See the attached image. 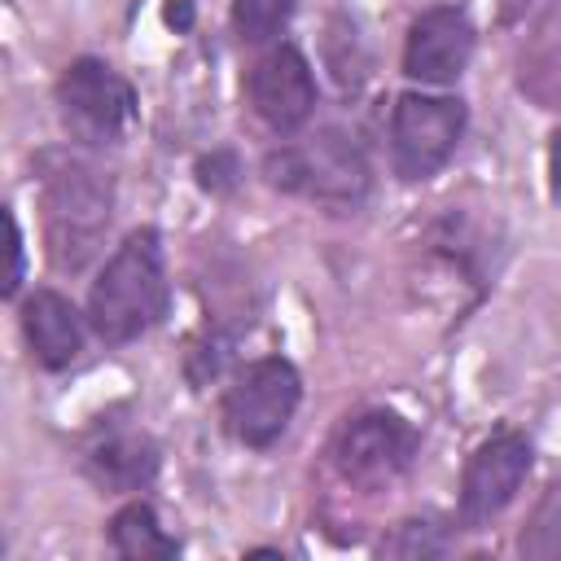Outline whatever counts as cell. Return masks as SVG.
<instances>
[{"instance_id": "cell-4", "label": "cell", "mask_w": 561, "mask_h": 561, "mask_svg": "<svg viewBox=\"0 0 561 561\" xmlns=\"http://www.w3.org/2000/svg\"><path fill=\"white\" fill-rule=\"evenodd\" d=\"M57 114L61 127L79 145H118L136 123L131 83L101 57H79L57 79Z\"/></svg>"}, {"instance_id": "cell-18", "label": "cell", "mask_w": 561, "mask_h": 561, "mask_svg": "<svg viewBox=\"0 0 561 561\" xmlns=\"http://www.w3.org/2000/svg\"><path fill=\"white\" fill-rule=\"evenodd\" d=\"M4 224H9V276H4V294H13L18 280H22V228H18L13 210L4 215Z\"/></svg>"}, {"instance_id": "cell-8", "label": "cell", "mask_w": 561, "mask_h": 561, "mask_svg": "<svg viewBox=\"0 0 561 561\" xmlns=\"http://www.w3.org/2000/svg\"><path fill=\"white\" fill-rule=\"evenodd\" d=\"M530 456L535 451L517 430H500L486 443H478L460 478V522L469 530L491 522L500 508H508V500L522 491L530 473Z\"/></svg>"}, {"instance_id": "cell-17", "label": "cell", "mask_w": 561, "mask_h": 561, "mask_svg": "<svg viewBox=\"0 0 561 561\" xmlns=\"http://www.w3.org/2000/svg\"><path fill=\"white\" fill-rule=\"evenodd\" d=\"M197 184H202L206 193H232V184H237V158H232L228 149L206 153V158L197 162Z\"/></svg>"}, {"instance_id": "cell-5", "label": "cell", "mask_w": 561, "mask_h": 561, "mask_svg": "<svg viewBox=\"0 0 561 561\" xmlns=\"http://www.w3.org/2000/svg\"><path fill=\"white\" fill-rule=\"evenodd\" d=\"M302 403V377L289 359L267 355L245 364L224 390V425L241 447H272Z\"/></svg>"}, {"instance_id": "cell-12", "label": "cell", "mask_w": 561, "mask_h": 561, "mask_svg": "<svg viewBox=\"0 0 561 561\" xmlns=\"http://www.w3.org/2000/svg\"><path fill=\"white\" fill-rule=\"evenodd\" d=\"M158 473V447L145 434H114L88 451V478L101 491H140Z\"/></svg>"}, {"instance_id": "cell-10", "label": "cell", "mask_w": 561, "mask_h": 561, "mask_svg": "<svg viewBox=\"0 0 561 561\" xmlns=\"http://www.w3.org/2000/svg\"><path fill=\"white\" fill-rule=\"evenodd\" d=\"M473 57V26L465 9L438 4L412 18L403 44V75L416 83H456Z\"/></svg>"}, {"instance_id": "cell-14", "label": "cell", "mask_w": 561, "mask_h": 561, "mask_svg": "<svg viewBox=\"0 0 561 561\" xmlns=\"http://www.w3.org/2000/svg\"><path fill=\"white\" fill-rule=\"evenodd\" d=\"M298 0H232V31L245 44H267L285 31Z\"/></svg>"}, {"instance_id": "cell-3", "label": "cell", "mask_w": 561, "mask_h": 561, "mask_svg": "<svg viewBox=\"0 0 561 561\" xmlns=\"http://www.w3.org/2000/svg\"><path fill=\"white\" fill-rule=\"evenodd\" d=\"M263 175L272 188L294 193V197H311L324 206H359L368 197V158L359 153V145L333 127L298 140V145H280L263 158Z\"/></svg>"}, {"instance_id": "cell-7", "label": "cell", "mask_w": 561, "mask_h": 561, "mask_svg": "<svg viewBox=\"0 0 561 561\" xmlns=\"http://www.w3.org/2000/svg\"><path fill=\"white\" fill-rule=\"evenodd\" d=\"M421 434L399 416V412H359L355 421L342 425L337 443H333V465L351 486L377 491L386 482H394L399 473H408V465L416 460Z\"/></svg>"}, {"instance_id": "cell-9", "label": "cell", "mask_w": 561, "mask_h": 561, "mask_svg": "<svg viewBox=\"0 0 561 561\" xmlns=\"http://www.w3.org/2000/svg\"><path fill=\"white\" fill-rule=\"evenodd\" d=\"M245 92H250L254 114L280 136L298 131L316 114V75L294 44L263 53L245 79Z\"/></svg>"}, {"instance_id": "cell-19", "label": "cell", "mask_w": 561, "mask_h": 561, "mask_svg": "<svg viewBox=\"0 0 561 561\" xmlns=\"http://www.w3.org/2000/svg\"><path fill=\"white\" fill-rule=\"evenodd\" d=\"M548 193H552V202H561V123L548 145Z\"/></svg>"}, {"instance_id": "cell-2", "label": "cell", "mask_w": 561, "mask_h": 561, "mask_svg": "<svg viewBox=\"0 0 561 561\" xmlns=\"http://www.w3.org/2000/svg\"><path fill=\"white\" fill-rule=\"evenodd\" d=\"M44 232H48V259L61 272H79L101 232L110 228L114 210V184L96 167L70 153H44Z\"/></svg>"}, {"instance_id": "cell-1", "label": "cell", "mask_w": 561, "mask_h": 561, "mask_svg": "<svg viewBox=\"0 0 561 561\" xmlns=\"http://www.w3.org/2000/svg\"><path fill=\"white\" fill-rule=\"evenodd\" d=\"M167 311V267L162 237L153 228H136L105 259L101 276L88 294V324L101 342L123 346L149 333Z\"/></svg>"}, {"instance_id": "cell-15", "label": "cell", "mask_w": 561, "mask_h": 561, "mask_svg": "<svg viewBox=\"0 0 561 561\" xmlns=\"http://www.w3.org/2000/svg\"><path fill=\"white\" fill-rule=\"evenodd\" d=\"M526 557H561V482H548L543 500L530 513V526L522 530Z\"/></svg>"}, {"instance_id": "cell-11", "label": "cell", "mask_w": 561, "mask_h": 561, "mask_svg": "<svg viewBox=\"0 0 561 561\" xmlns=\"http://www.w3.org/2000/svg\"><path fill=\"white\" fill-rule=\"evenodd\" d=\"M22 333H26L31 355L53 373L70 368L83 351V316L57 289H35L22 302Z\"/></svg>"}, {"instance_id": "cell-16", "label": "cell", "mask_w": 561, "mask_h": 561, "mask_svg": "<svg viewBox=\"0 0 561 561\" xmlns=\"http://www.w3.org/2000/svg\"><path fill=\"white\" fill-rule=\"evenodd\" d=\"M443 548H447L443 530L434 522H416V517L412 522H399V530L390 539H381V552L386 557H434Z\"/></svg>"}, {"instance_id": "cell-6", "label": "cell", "mask_w": 561, "mask_h": 561, "mask_svg": "<svg viewBox=\"0 0 561 561\" xmlns=\"http://www.w3.org/2000/svg\"><path fill=\"white\" fill-rule=\"evenodd\" d=\"M465 136V101L438 92H403L390 114V153L403 180H430Z\"/></svg>"}, {"instance_id": "cell-13", "label": "cell", "mask_w": 561, "mask_h": 561, "mask_svg": "<svg viewBox=\"0 0 561 561\" xmlns=\"http://www.w3.org/2000/svg\"><path fill=\"white\" fill-rule=\"evenodd\" d=\"M110 543L127 561H167L180 552V543L162 530L158 513L145 500H131L110 517Z\"/></svg>"}, {"instance_id": "cell-20", "label": "cell", "mask_w": 561, "mask_h": 561, "mask_svg": "<svg viewBox=\"0 0 561 561\" xmlns=\"http://www.w3.org/2000/svg\"><path fill=\"white\" fill-rule=\"evenodd\" d=\"M167 22H171V26H188V22H193V9H188V0L171 4V9H167Z\"/></svg>"}]
</instances>
